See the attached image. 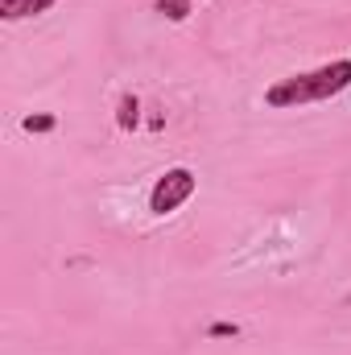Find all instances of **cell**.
<instances>
[{
    "label": "cell",
    "instance_id": "cell-1",
    "mask_svg": "<svg viewBox=\"0 0 351 355\" xmlns=\"http://www.w3.org/2000/svg\"><path fill=\"white\" fill-rule=\"evenodd\" d=\"M351 87V58H339V62H327L310 75H289L281 83L268 87V107H298V103H318V99H331L339 91Z\"/></svg>",
    "mask_w": 351,
    "mask_h": 355
},
{
    "label": "cell",
    "instance_id": "cell-4",
    "mask_svg": "<svg viewBox=\"0 0 351 355\" xmlns=\"http://www.w3.org/2000/svg\"><path fill=\"white\" fill-rule=\"evenodd\" d=\"M116 124H120L124 132L141 124V103H137V95H124V99H120V112H116Z\"/></svg>",
    "mask_w": 351,
    "mask_h": 355
},
{
    "label": "cell",
    "instance_id": "cell-8",
    "mask_svg": "<svg viewBox=\"0 0 351 355\" xmlns=\"http://www.w3.org/2000/svg\"><path fill=\"white\" fill-rule=\"evenodd\" d=\"M348 306H351V293H348Z\"/></svg>",
    "mask_w": 351,
    "mask_h": 355
},
{
    "label": "cell",
    "instance_id": "cell-5",
    "mask_svg": "<svg viewBox=\"0 0 351 355\" xmlns=\"http://www.w3.org/2000/svg\"><path fill=\"white\" fill-rule=\"evenodd\" d=\"M157 12L170 21H186L190 17V0H157Z\"/></svg>",
    "mask_w": 351,
    "mask_h": 355
},
{
    "label": "cell",
    "instance_id": "cell-3",
    "mask_svg": "<svg viewBox=\"0 0 351 355\" xmlns=\"http://www.w3.org/2000/svg\"><path fill=\"white\" fill-rule=\"evenodd\" d=\"M54 8V0H0V17L4 21H21V17H37Z\"/></svg>",
    "mask_w": 351,
    "mask_h": 355
},
{
    "label": "cell",
    "instance_id": "cell-2",
    "mask_svg": "<svg viewBox=\"0 0 351 355\" xmlns=\"http://www.w3.org/2000/svg\"><path fill=\"white\" fill-rule=\"evenodd\" d=\"M194 186H198V178L190 174L186 166H174V170H166V174L153 182V194H149V211L153 215H170L178 211L190 194H194Z\"/></svg>",
    "mask_w": 351,
    "mask_h": 355
},
{
    "label": "cell",
    "instance_id": "cell-6",
    "mask_svg": "<svg viewBox=\"0 0 351 355\" xmlns=\"http://www.w3.org/2000/svg\"><path fill=\"white\" fill-rule=\"evenodd\" d=\"M54 116H25V132H50Z\"/></svg>",
    "mask_w": 351,
    "mask_h": 355
},
{
    "label": "cell",
    "instance_id": "cell-7",
    "mask_svg": "<svg viewBox=\"0 0 351 355\" xmlns=\"http://www.w3.org/2000/svg\"><path fill=\"white\" fill-rule=\"evenodd\" d=\"M211 335H215V339H228V335H240V327H236V322H215Z\"/></svg>",
    "mask_w": 351,
    "mask_h": 355
}]
</instances>
